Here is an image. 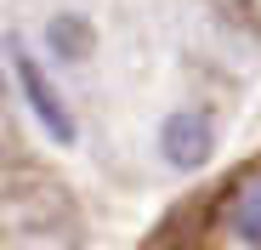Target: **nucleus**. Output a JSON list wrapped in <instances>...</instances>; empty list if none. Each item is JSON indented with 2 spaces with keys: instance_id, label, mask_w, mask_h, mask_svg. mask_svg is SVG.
<instances>
[{
  "instance_id": "f03ea898",
  "label": "nucleus",
  "mask_w": 261,
  "mask_h": 250,
  "mask_svg": "<svg viewBox=\"0 0 261 250\" xmlns=\"http://www.w3.org/2000/svg\"><path fill=\"white\" fill-rule=\"evenodd\" d=\"M159 154H165V165H176V171H199V165L216 154V125H210V114L176 108V114L159 125Z\"/></svg>"
},
{
  "instance_id": "20e7f679",
  "label": "nucleus",
  "mask_w": 261,
  "mask_h": 250,
  "mask_svg": "<svg viewBox=\"0 0 261 250\" xmlns=\"http://www.w3.org/2000/svg\"><path fill=\"white\" fill-rule=\"evenodd\" d=\"M51 34H57V52H63V57H85V46H91L80 17H57V23H51Z\"/></svg>"
},
{
  "instance_id": "7ed1b4c3",
  "label": "nucleus",
  "mask_w": 261,
  "mask_h": 250,
  "mask_svg": "<svg viewBox=\"0 0 261 250\" xmlns=\"http://www.w3.org/2000/svg\"><path fill=\"white\" fill-rule=\"evenodd\" d=\"M227 222H233V239L239 244H250V250H261V171L233 193V211H227Z\"/></svg>"
},
{
  "instance_id": "f257e3e1",
  "label": "nucleus",
  "mask_w": 261,
  "mask_h": 250,
  "mask_svg": "<svg viewBox=\"0 0 261 250\" xmlns=\"http://www.w3.org/2000/svg\"><path fill=\"white\" fill-rule=\"evenodd\" d=\"M12 74H17V91H23V103L34 108V119L46 125L57 142H74V114H68L63 91L46 80V68L29 57V46H23V40H12Z\"/></svg>"
}]
</instances>
